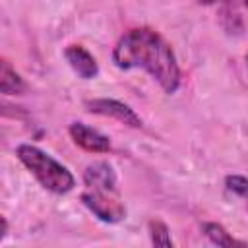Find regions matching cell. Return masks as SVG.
I'll use <instances>...</instances> for the list:
<instances>
[{"instance_id":"obj_11","label":"cell","mask_w":248,"mask_h":248,"mask_svg":"<svg viewBox=\"0 0 248 248\" xmlns=\"http://www.w3.org/2000/svg\"><path fill=\"white\" fill-rule=\"evenodd\" d=\"M202 2H203V4H213V2H221V0H202ZM242 4L248 8V0H242Z\"/></svg>"},{"instance_id":"obj_4","label":"cell","mask_w":248,"mask_h":248,"mask_svg":"<svg viewBox=\"0 0 248 248\" xmlns=\"http://www.w3.org/2000/svg\"><path fill=\"white\" fill-rule=\"evenodd\" d=\"M85 108L93 114H101V116H108L114 118L130 128H140L141 126V118L136 114L134 108H130L128 105L114 101V99H93V101H85Z\"/></svg>"},{"instance_id":"obj_6","label":"cell","mask_w":248,"mask_h":248,"mask_svg":"<svg viewBox=\"0 0 248 248\" xmlns=\"http://www.w3.org/2000/svg\"><path fill=\"white\" fill-rule=\"evenodd\" d=\"M64 56L70 64V68L83 79H93L99 74V66L97 60L93 58V54L89 50H85L81 45H70L64 50Z\"/></svg>"},{"instance_id":"obj_7","label":"cell","mask_w":248,"mask_h":248,"mask_svg":"<svg viewBox=\"0 0 248 248\" xmlns=\"http://www.w3.org/2000/svg\"><path fill=\"white\" fill-rule=\"evenodd\" d=\"M25 83L21 79V76L10 66L8 60H2L0 64V91L4 95H19L23 93Z\"/></svg>"},{"instance_id":"obj_12","label":"cell","mask_w":248,"mask_h":248,"mask_svg":"<svg viewBox=\"0 0 248 248\" xmlns=\"http://www.w3.org/2000/svg\"><path fill=\"white\" fill-rule=\"evenodd\" d=\"M246 66H248V56H246Z\"/></svg>"},{"instance_id":"obj_10","label":"cell","mask_w":248,"mask_h":248,"mask_svg":"<svg viewBox=\"0 0 248 248\" xmlns=\"http://www.w3.org/2000/svg\"><path fill=\"white\" fill-rule=\"evenodd\" d=\"M225 184L231 192H234L236 196H242V198H248V178L244 176H238V174H232V176H227L225 178Z\"/></svg>"},{"instance_id":"obj_8","label":"cell","mask_w":248,"mask_h":248,"mask_svg":"<svg viewBox=\"0 0 248 248\" xmlns=\"http://www.w3.org/2000/svg\"><path fill=\"white\" fill-rule=\"evenodd\" d=\"M203 232H205V236H207L213 244H217V246H244V242L232 238V236H231L221 225H217V223H205V225H203Z\"/></svg>"},{"instance_id":"obj_1","label":"cell","mask_w":248,"mask_h":248,"mask_svg":"<svg viewBox=\"0 0 248 248\" xmlns=\"http://www.w3.org/2000/svg\"><path fill=\"white\" fill-rule=\"evenodd\" d=\"M112 62L120 70H145L165 93L180 85V68L170 45L153 29L140 27L124 33L112 48Z\"/></svg>"},{"instance_id":"obj_9","label":"cell","mask_w":248,"mask_h":248,"mask_svg":"<svg viewBox=\"0 0 248 248\" xmlns=\"http://www.w3.org/2000/svg\"><path fill=\"white\" fill-rule=\"evenodd\" d=\"M149 236H151V242L155 246H172L170 232H169L167 225L161 223V221H151L149 223Z\"/></svg>"},{"instance_id":"obj_3","label":"cell","mask_w":248,"mask_h":248,"mask_svg":"<svg viewBox=\"0 0 248 248\" xmlns=\"http://www.w3.org/2000/svg\"><path fill=\"white\" fill-rule=\"evenodd\" d=\"M16 155L29 169V172L39 180V184L46 188L48 192L66 194L74 188L76 180L72 172L64 165H60L56 159H52L48 153H45L43 149L23 143L16 149Z\"/></svg>"},{"instance_id":"obj_2","label":"cell","mask_w":248,"mask_h":248,"mask_svg":"<svg viewBox=\"0 0 248 248\" xmlns=\"http://www.w3.org/2000/svg\"><path fill=\"white\" fill-rule=\"evenodd\" d=\"M83 205L103 223H118L126 215V207L120 200L116 174L105 161L91 163L83 172Z\"/></svg>"},{"instance_id":"obj_5","label":"cell","mask_w":248,"mask_h":248,"mask_svg":"<svg viewBox=\"0 0 248 248\" xmlns=\"http://www.w3.org/2000/svg\"><path fill=\"white\" fill-rule=\"evenodd\" d=\"M68 132L76 141V145H79L89 153H107L110 149V140L83 122H72Z\"/></svg>"}]
</instances>
